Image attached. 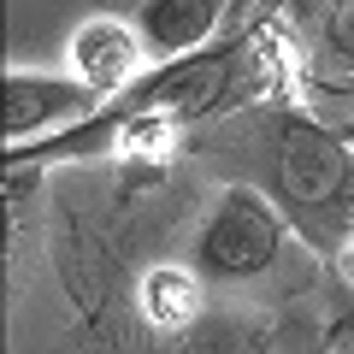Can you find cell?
Listing matches in <instances>:
<instances>
[{"instance_id": "obj_1", "label": "cell", "mask_w": 354, "mask_h": 354, "mask_svg": "<svg viewBox=\"0 0 354 354\" xmlns=\"http://www.w3.org/2000/svg\"><path fill=\"white\" fill-rule=\"evenodd\" d=\"M272 177L283 207H295L307 225H337L354 236V148L342 130H325L319 118H283Z\"/></svg>"}, {"instance_id": "obj_2", "label": "cell", "mask_w": 354, "mask_h": 354, "mask_svg": "<svg viewBox=\"0 0 354 354\" xmlns=\"http://www.w3.org/2000/svg\"><path fill=\"white\" fill-rule=\"evenodd\" d=\"M283 254V218L278 207L254 189H230L225 201L207 213L201 236H195V266L207 278H260Z\"/></svg>"}, {"instance_id": "obj_3", "label": "cell", "mask_w": 354, "mask_h": 354, "mask_svg": "<svg viewBox=\"0 0 354 354\" xmlns=\"http://www.w3.org/2000/svg\"><path fill=\"white\" fill-rule=\"evenodd\" d=\"M6 160L12 153H30L41 136H53L59 142L65 130H77V124H88V118L101 113V95H88L83 83H77L71 71H6Z\"/></svg>"}, {"instance_id": "obj_4", "label": "cell", "mask_w": 354, "mask_h": 354, "mask_svg": "<svg viewBox=\"0 0 354 354\" xmlns=\"http://www.w3.org/2000/svg\"><path fill=\"white\" fill-rule=\"evenodd\" d=\"M142 59H148V48H142L136 24L130 18H83V24L71 30V41H65V71L77 77V83L88 88V95H124L130 83H142Z\"/></svg>"}, {"instance_id": "obj_5", "label": "cell", "mask_w": 354, "mask_h": 354, "mask_svg": "<svg viewBox=\"0 0 354 354\" xmlns=\"http://www.w3.org/2000/svg\"><path fill=\"white\" fill-rule=\"evenodd\" d=\"M218 18H225V0H136V6H130V24H136L142 48L160 65L195 59V53L213 41Z\"/></svg>"}, {"instance_id": "obj_6", "label": "cell", "mask_w": 354, "mask_h": 354, "mask_svg": "<svg viewBox=\"0 0 354 354\" xmlns=\"http://www.w3.org/2000/svg\"><path fill=\"white\" fill-rule=\"evenodd\" d=\"M142 313L160 330L189 325L201 313V283H195V272L189 266H153L148 278H142Z\"/></svg>"}, {"instance_id": "obj_7", "label": "cell", "mask_w": 354, "mask_h": 354, "mask_svg": "<svg viewBox=\"0 0 354 354\" xmlns=\"http://www.w3.org/2000/svg\"><path fill=\"white\" fill-rule=\"evenodd\" d=\"M319 41H325V59L342 77H354V0H330L325 18H319Z\"/></svg>"}, {"instance_id": "obj_8", "label": "cell", "mask_w": 354, "mask_h": 354, "mask_svg": "<svg viewBox=\"0 0 354 354\" xmlns=\"http://www.w3.org/2000/svg\"><path fill=\"white\" fill-rule=\"evenodd\" d=\"M342 278L354 283V242H348V248H342Z\"/></svg>"}, {"instance_id": "obj_9", "label": "cell", "mask_w": 354, "mask_h": 354, "mask_svg": "<svg viewBox=\"0 0 354 354\" xmlns=\"http://www.w3.org/2000/svg\"><path fill=\"white\" fill-rule=\"evenodd\" d=\"M290 6H319V12H325V6H330V0H290Z\"/></svg>"}, {"instance_id": "obj_10", "label": "cell", "mask_w": 354, "mask_h": 354, "mask_svg": "<svg viewBox=\"0 0 354 354\" xmlns=\"http://www.w3.org/2000/svg\"><path fill=\"white\" fill-rule=\"evenodd\" d=\"M342 136H348V148H354V118H348V130H342Z\"/></svg>"}]
</instances>
